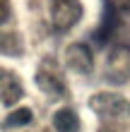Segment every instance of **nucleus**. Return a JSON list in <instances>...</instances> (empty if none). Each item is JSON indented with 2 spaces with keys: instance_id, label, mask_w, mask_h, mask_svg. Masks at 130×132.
<instances>
[{
  "instance_id": "5",
  "label": "nucleus",
  "mask_w": 130,
  "mask_h": 132,
  "mask_svg": "<svg viewBox=\"0 0 130 132\" xmlns=\"http://www.w3.org/2000/svg\"><path fill=\"white\" fill-rule=\"evenodd\" d=\"M22 94H24V89H22L19 77L10 70H0V103L14 106L22 98Z\"/></svg>"
},
{
  "instance_id": "7",
  "label": "nucleus",
  "mask_w": 130,
  "mask_h": 132,
  "mask_svg": "<svg viewBox=\"0 0 130 132\" xmlns=\"http://www.w3.org/2000/svg\"><path fill=\"white\" fill-rule=\"evenodd\" d=\"M36 84H39V89L46 91L48 96H65L67 94L65 84H63V79H60V75L51 72L48 67H41L39 70V75H36Z\"/></svg>"
},
{
  "instance_id": "11",
  "label": "nucleus",
  "mask_w": 130,
  "mask_h": 132,
  "mask_svg": "<svg viewBox=\"0 0 130 132\" xmlns=\"http://www.w3.org/2000/svg\"><path fill=\"white\" fill-rule=\"evenodd\" d=\"M0 5H7V0H0Z\"/></svg>"
},
{
  "instance_id": "4",
  "label": "nucleus",
  "mask_w": 130,
  "mask_h": 132,
  "mask_svg": "<svg viewBox=\"0 0 130 132\" xmlns=\"http://www.w3.org/2000/svg\"><path fill=\"white\" fill-rule=\"evenodd\" d=\"M65 65L77 75H87L94 67V55L87 43H70L65 48Z\"/></svg>"
},
{
  "instance_id": "1",
  "label": "nucleus",
  "mask_w": 130,
  "mask_h": 132,
  "mask_svg": "<svg viewBox=\"0 0 130 132\" xmlns=\"http://www.w3.org/2000/svg\"><path fill=\"white\" fill-rule=\"evenodd\" d=\"M106 79L113 84H128L130 82V46L116 43L106 58Z\"/></svg>"
},
{
  "instance_id": "12",
  "label": "nucleus",
  "mask_w": 130,
  "mask_h": 132,
  "mask_svg": "<svg viewBox=\"0 0 130 132\" xmlns=\"http://www.w3.org/2000/svg\"><path fill=\"white\" fill-rule=\"evenodd\" d=\"M104 132H106V130H104ZM109 132H113V130H109Z\"/></svg>"
},
{
  "instance_id": "6",
  "label": "nucleus",
  "mask_w": 130,
  "mask_h": 132,
  "mask_svg": "<svg viewBox=\"0 0 130 132\" xmlns=\"http://www.w3.org/2000/svg\"><path fill=\"white\" fill-rule=\"evenodd\" d=\"M116 27H118V7L113 3H106L104 19H101V24H99V29L91 34V41H94L96 46H106L109 38L113 36V31H116Z\"/></svg>"
},
{
  "instance_id": "10",
  "label": "nucleus",
  "mask_w": 130,
  "mask_h": 132,
  "mask_svg": "<svg viewBox=\"0 0 130 132\" xmlns=\"http://www.w3.org/2000/svg\"><path fill=\"white\" fill-rule=\"evenodd\" d=\"M32 120H34V113L29 111V108H17V111H12L5 118V127H24Z\"/></svg>"
},
{
  "instance_id": "2",
  "label": "nucleus",
  "mask_w": 130,
  "mask_h": 132,
  "mask_svg": "<svg viewBox=\"0 0 130 132\" xmlns=\"http://www.w3.org/2000/svg\"><path fill=\"white\" fill-rule=\"evenodd\" d=\"M89 108L99 115V118H104V120H113V118H120V115L130 113V103L128 101L120 94H109V91L94 94L89 98Z\"/></svg>"
},
{
  "instance_id": "8",
  "label": "nucleus",
  "mask_w": 130,
  "mask_h": 132,
  "mask_svg": "<svg viewBox=\"0 0 130 132\" xmlns=\"http://www.w3.org/2000/svg\"><path fill=\"white\" fill-rule=\"evenodd\" d=\"M53 127H56V132H80V118L70 106L58 108L53 113Z\"/></svg>"
},
{
  "instance_id": "9",
  "label": "nucleus",
  "mask_w": 130,
  "mask_h": 132,
  "mask_svg": "<svg viewBox=\"0 0 130 132\" xmlns=\"http://www.w3.org/2000/svg\"><path fill=\"white\" fill-rule=\"evenodd\" d=\"M0 53H5V55H22V38L12 31L0 34Z\"/></svg>"
},
{
  "instance_id": "3",
  "label": "nucleus",
  "mask_w": 130,
  "mask_h": 132,
  "mask_svg": "<svg viewBox=\"0 0 130 132\" xmlns=\"http://www.w3.org/2000/svg\"><path fill=\"white\" fill-rule=\"evenodd\" d=\"M82 19V3L80 0H53L51 22L56 31H67Z\"/></svg>"
}]
</instances>
